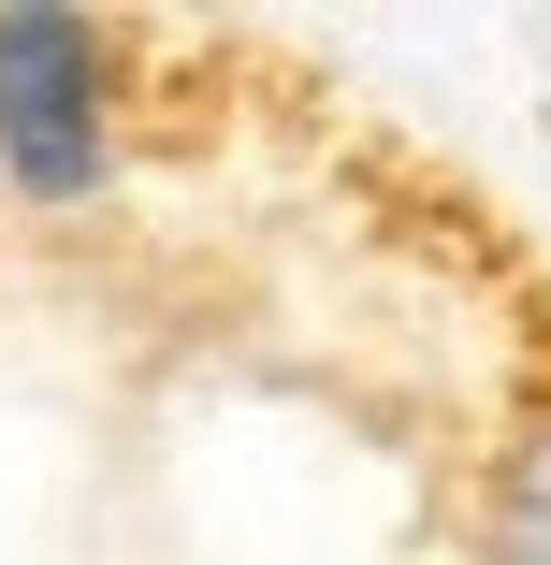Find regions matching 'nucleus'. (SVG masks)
<instances>
[{
  "label": "nucleus",
  "instance_id": "obj_1",
  "mask_svg": "<svg viewBox=\"0 0 551 565\" xmlns=\"http://www.w3.org/2000/svg\"><path fill=\"white\" fill-rule=\"evenodd\" d=\"M0 174L30 203H87L117 174V58L59 0H0Z\"/></svg>",
  "mask_w": 551,
  "mask_h": 565
},
{
  "label": "nucleus",
  "instance_id": "obj_2",
  "mask_svg": "<svg viewBox=\"0 0 551 565\" xmlns=\"http://www.w3.org/2000/svg\"><path fill=\"white\" fill-rule=\"evenodd\" d=\"M479 565H551V392L508 420V449L479 465Z\"/></svg>",
  "mask_w": 551,
  "mask_h": 565
}]
</instances>
